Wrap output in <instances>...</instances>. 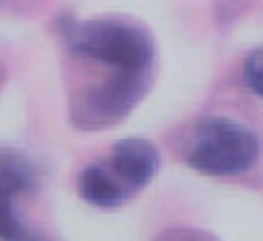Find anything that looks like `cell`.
<instances>
[{"label": "cell", "mask_w": 263, "mask_h": 241, "mask_svg": "<svg viewBox=\"0 0 263 241\" xmlns=\"http://www.w3.org/2000/svg\"><path fill=\"white\" fill-rule=\"evenodd\" d=\"M67 52L109 75H154L157 45L144 25L127 17H92L60 23Z\"/></svg>", "instance_id": "cell-1"}, {"label": "cell", "mask_w": 263, "mask_h": 241, "mask_svg": "<svg viewBox=\"0 0 263 241\" xmlns=\"http://www.w3.org/2000/svg\"><path fill=\"white\" fill-rule=\"evenodd\" d=\"M161 164L159 150L142 137L119 139L102 162L87 164L77 177L80 196L97 209H117L152 184Z\"/></svg>", "instance_id": "cell-2"}, {"label": "cell", "mask_w": 263, "mask_h": 241, "mask_svg": "<svg viewBox=\"0 0 263 241\" xmlns=\"http://www.w3.org/2000/svg\"><path fill=\"white\" fill-rule=\"evenodd\" d=\"M263 142L251 127L231 117H204L184 142V162L209 177H238L256 166Z\"/></svg>", "instance_id": "cell-3"}, {"label": "cell", "mask_w": 263, "mask_h": 241, "mask_svg": "<svg viewBox=\"0 0 263 241\" xmlns=\"http://www.w3.org/2000/svg\"><path fill=\"white\" fill-rule=\"evenodd\" d=\"M154 75H107L80 87L70 100V122L77 129H107L129 117L146 97Z\"/></svg>", "instance_id": "cell-4"}, {"label": "cell", "mask_w": 263, "mask_h": 241, "mask_svg": "<svg viewBox=\"0 0 263 241\" xmlns=\"http://www.w3.org/2000/svg\"><path fill=\"white\" fill-rule=\"evenodd\" d=\"M37 187V166L25 154L0 150V241H25L28 229L17 201Z\"/></svg>", "instance_id": "cell-5"}, {"label": "cell", "mask_w": 263, "mask_h": 241, "mask_svg": "<svg viewBox=\"0 0 263 241\" xmlns=\"http://www.w3.org/2000/svg\"><path fill=\"white\" fill-rule=\"evenodd\" d=\"M241 75H243L246 87L263 100V45L251 50L249 55H246L243 67H241Z\"/></svg>", "instance_id": "cell-6"}, {"label": "cell", "mask_w": 263, "mask_h": 241, "mask_svg": "<svg viewBox=\"0 0 263 241\" xmlns=\"http://www.w3.org/2000/svg\"><path fill=\"white\" fill-rule=\"evenodd\" d=\"M152 241H219V236L199 226H169Z\"/></svg>", "instance_id": "cell-7"}, {"label": "cell", "mask_w": 263, "mask_h": 241, "mask_svg": "<svg viewBox=\"0 0 263 241\" xmlns=\"http://www.w3.org/2000/svg\"><path fill=\"white\" fill-rule=\"evenodd\" d=\"M25 241H45V239H43V236H37V234H32V231H30V234H28V239H25Z\"/></svg>", "instance_id": "cell-8"}]
</instances>
